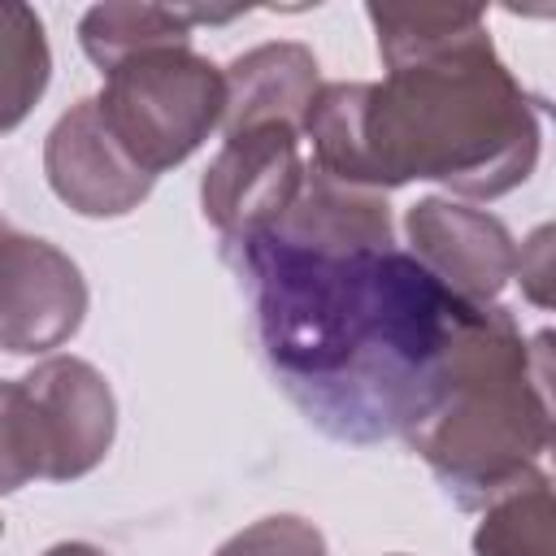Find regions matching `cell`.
Here are the masks:
<instances>
[{
	"label": "cell",
	"mask_w": 556,
	"mask_h": 556,
	"mask_svg": "<svg viewBox=\"0 0 556 556\" xmlns=\"http://www.w3.org/2000/svg\"><path fill=\"white\" fill-rule=\"evenodd\" d=\"M226 256L248 282L274 382L321 434L356 447L408 434L430 413L482 308L395 243L261 230L226 243Z\"/></svg>",
	"instance_id": "obj_1"
},
{
	"label": "cell",
	"mask_w": 556,
	"mask_h": 556,
	"mask_svg": "<svg viewBox=\"0 0 556 556\" xmlns=\"http://www.w3.org/2000/svg\"><path fill=\"white\" fill-rule=\"evenodd\" d=\"M382 83H321L304 139L308 165L361 191L443 182L465 200H495L539 165V104L500 61L486 17L456 4L365 9Z\"/></svg>",
	"instance_id": "obj_2"
},
{
	"label": "cell",
	"mask_w": 556,
	"mask_h": 556,
	"mask_svg": "<svg viewBox=\"0 0 556 556\" xmlns=\"http://www.w3.org/2000/svg\"><path fill=\"white\" fill-rule=\"evenodd\" d=\"M552 334L526 339L504 304H482L430 413L404 434L460 508H482L552 443Z\"/></svg>",
	"instance_id": "obj_3"
},
{
	"label": "cell",
	"mask_w": 556,
	"mask_h": 556,
	"mask_svg": "<svg viewBox=\"0 0 556 556\" xmlns=\"http://www.w3.org/2000/svg\"><path fill=\"white\" fill-rule=\"evenodd\" d=\"M96 109L143 174L182 165L226 117V74L191 43L143 48L104 70Z\"/></svg>",
	"instance_id": "obj_4"
},
{
	"label": "cell",
	"mask_w": 556,
	"mask_h": 556,
	"mask_svg": "<svg viewBox=\"0 0 556 556\" xmlns=\"http://www.w3.org/2000/svg\"><path fill=\"white\" fill-rule=\"evenodd\" d=\"M300 143L304 130L287 122L222 130V148L200 182L204 222L222 235V243H239L282 222L308 174Z\"/></svg>",
	"instance_id": "obj_5"
},
{
	"label": "cell",
	"mask_w": 556,
	"mask_h": 556,
	"mask_svg": "<svg viewBox=\"0 0 556 556\" xmlns=\"http://www.w3.org/2000/svg\"><path fill=\"white\" fill-rule=\"evenodd\" d=\"M39 447V478L74 482L91 473L117 434V400L109 378L83 356H48L17 378Z\"/></svg>",
	"instance_id": "obj_6"
},
{
	"label": "cell",
	"mask_w": 556,
	"mask_h": 556,
	"mask_svg": "<svg viewBox=\"0 0 556 556\" xmlns=\"http://www.w3.org/2000/svg\"><path fill=\"white\" fill-rule=\"evenodd\" d=\"M87 317L83 269L48 239L0 226V352L39 356L78 334Z\"/></svg>",
	"instance_id": "obj_7"
},
{
	"label": "cell",
	"mask_w": 556,
	"mask_h": 556,
	"mask_svg": "<svg viewBox=\"0 0 556 556\" xmlns=\"http://www.w3.org/2000/svg\"><path fill=\"white\" fill-rule=\"evenodd\" d=\"M408 256L469 304H495L517 269V239L508 226L452 195H421L408 217Z\"/></svg>",
	"instance_id": "obj_8"
},
{
	"label": "cell",
	"mask_w": 556,
	"mask_h": 556,
	"mask_svg": "<svg viewBox=\"0 0 556 556\" xmlns=\"http://www.w3.org/2000/svg\"><path fill=\"white\" fill-rule=\"evenodd\" d=\"M43 174L65 208H74L78 217H96V222L135 213L152 195V182H156L109 135L96 109V96L70 104L52 122L43 139Z\"/></svg>",
	"instance_id": "obj_9"
},
{
	"label": "cell",
	"mask_w": 556,
	"mask_h": 556,
	"mask_svg": "<svg viewBox=\"0 0 556 556\" xmlns=\"http://www.w3.org/2000/svg\"><path fill=\"white\" fill-rule=\"evenodd\" d=\"M226 117L222 130L256 126V122H287L304 130L308 104L321 87L313 48L295 39L256 43L243 56H235L226 70Z\"/></svg>",
	"instance_id": "obj_10"
},
{
	"label": "cell",
	"mask_w": 556,
	"mask_h": 556,
	"mask_svg": "<svg viewBox=\"0 0 556 556\" xmlns=\"http://www.w3.org/2000/svg\"><path fill=\"white\" fill-rule=\"evenodd\" d=\"M239 17V9H195V4H96L83 13L78 22V43L87 52L91 65H100V74L143 48H161V43H191V26L200 22H230Z\"/></svg>",
	"instance_id": "obj_11"
},
{
	"label": "cell",
	"mask_w": 556,
	"mask_h": 556,
	"mask_svg": "<svg viewBox=\"0 0 556 556\" xmlns=\"http://www.w3.org/2000/svg\"><path fill=\"white\" fill-rule=\"evenodd\" d=\"M473 556H556L552 534V478L534 465L482 504Z\"/></svg>",
	"instance_id": "obj_12"
},
{
	"label": "cell",
	"mask_w": 556,
	"mask_h": 556,
	"mask_svg": "<svg viewBox=\"0 0 556 556\" xmlns=\"http://www.w3.org/2000/svg\"><path fill=\"white\" fill-rule=\"evenodd\" d=\"M52 78L43 17L30 4H0V130L26 122Z\"/></svg>",
	"instance_id": "obj_13"
},
{
	"label": "cell",
	"mask_w": 556,
	"mask_h": 556,
	"mask_svg": "<svg viewBox=\"0 0 556 556\" xmlns=\"http://www.w3.org/2000/svg\"><path fill=\"white\" fill-rule=\"evenodd\" d=\"M213 556H326V539L295 513H274L230 534Z\"/></svg>",
	"instance_id": "obj_14"
},
{
	"label": "cell",
	"mask_w": 556,
	"mask_h": 556,
	"mask_svg": "<svg viewBox=\"0 0 556 556\" xmlns=\"http://www.w3.org/2000/svg\"><path fill=\"white\" fill-rule=\"evenodd\" d=\"M30 478H39V447L26 395L17 382H0V495H13Z\"/></svg>",
	"instance_id": "obj_15"
},
{
	"label": "cell",
	"mask_w": 556,
	"mask_h": 556,
	"mask_svg": "<svg viewBox=\"0 0 556 556\" xmlns=\"http://www.w3.org/2000/svg\"><path fill=\"white\" fill-rule=\"evenodd\" d=\"M513 278L521 282L526 300L547 308L552 304V226H539L521 248H517V269Z\"/></svg>",
	"instance_id": "obj_16"
},
{
	"label": "cell",
	"mask_w": 556,
	"mask_h": 556,
	"mask_svg": "<svg viewBox=\"0 0 556 556\" xmlns=\"http://www.w3.org/2000/svg\"><path fill=\"white\" fill-rule=\"evenodd\" d=\"M43 556H109L104 547H96V543H83V539H70V543H52Z\"/></svg>",
	"instance_id": "obj_17"
},
{
	"label": "cell",
	"mask_w": 556,
	"mask_h": 556,
	"mask_svg": "<svg viewBox=\"0 0 556 556\" xmlns=\"http://www.w3.org/2000/svg\"><path fill=\"white\" fill-rule=\"evenodd\" d=\"M0 534H4V521H0Z\"/></svg>",
	"instance_id": "obj_18"
}]
</instances>
